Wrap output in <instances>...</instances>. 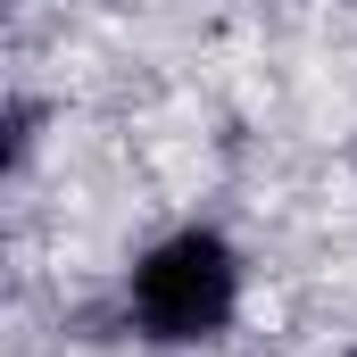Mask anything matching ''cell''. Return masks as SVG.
<instances>
[{
  "label": "cell",
  "mask_w": 357,
  "mask_h": 357,
  "mask_svg": "<svg viewBox=\"0 0 357 357\" xmlns=\"http://www.w3.org/2000/svg\"><path fill=\"white\" fill-rule=\"evenodd\" d=\"M341 357H357V341H349V349H341Z\"/></svg>",
  "instance_id": "7a4b0ae2"
},
{
  "label": "cell",
  "mask_w": 357,
  "mask_h": 357,
  "mask_svg": "<svg viewBox=\"0 0 357 357\" xmlns=\"http://www.w3.org/2000/svg\"><path fill=\"white\" fill-rule=\"evenodd\" d=\"M250 299V258L225 225H175L125 274V316L150 349H208Z\"/></svg>",
  "instance_id": "6da1fadb"
}]
</instances>
